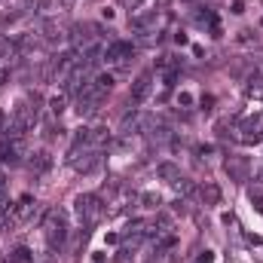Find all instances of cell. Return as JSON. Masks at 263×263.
I'll list each match as a JSON object with an SVG mask.
<instances>
[{
    "mask_svg": "<svg viewBox=\"0 0 263 263\" xmlns=\"http://www.w3.org/2000/svg\"><path fill=\"white\" fill-rule=\"evenodd\" d=\"M46 239L49 248H62L67 239V214L65 211H49L46 214Z\"/></svg>",
    "mask_w": 263,
    "mask_h": 263,
    "instance_id": "cell-1",
    "label": "cell"
},
{
    "mask_svg": "<svg viewBox=\"0 0 263 263\" xmlns=\"http://www.w3.org/2000/svg\"><path fill=\"white\" fill-rule=\"evenodd\" d=\"M77 217L83 220V223H92L101 211H104V205H101V199L92 196V193H86V196H77Z\"/></svg>",
    "mask_w": 263,
    "mask_h": 263,
    "instance_id": "cell-2",
    "label": "cell"
},
{
    "mask_svg": "<svg viewBox=\"0 0 263 263\" xmlns=\"http://www.w3.org/2000/svg\"><path fill=\"white\" fill-rule=\"evenodd\" d=\"M150 89H153V73H141V77L132 83V101H135V104L147 101V98H150Z\"/></svg>",
    "mask_w": 263,
    "mask_h": 263,
    "instance_id": "cell-3",
    "label": "cell"
},
{
    "mask_svg": "<svg viewBox=\"0 0 263 263\" xmlns=\"http://www.w3.org/2000/svg\"><path fill=\"white\" fill-rule=\"evenodd\" d=\"M239 132H242V141H245V144H257V141L263 138V120L260 117H251V120L242 123Z\"/></svg>",
    "mask_w": 263,
    "mask_h": 263,
    "instance_id": "cell-4",
    "label": "cell"
},
{
    "mask_svg": "<svg viewBox=\"0 0 263 263\" xmlns=\"http://www.w3.org/2000/svg\"><path fill=\"white\" fill-rule=\"evenodd\" d=\"M132 52H135V49H132V43L117 40V43H110V46L104 49V59H107V62H126Z\"/></svg>",
    "mask_w": 263,
    "mask_h": 263,
    "instance_id": "cell-5",
    "label": "cell"
},
{
    "mask_svg": "<svg viewBox=\"0 0 263 263\" xmlns=\"http://www.w3.org/2000/svg\"><path fill=\"white\" fill-rule=\"evenodd\" d=\"M98 162H101L98 150H86V153H83V159H80V156L73 159V168H77V172H95V168H98Z\"/></svg>",
    "mask_w": 263,
    "mask_h": 263,
    "instance_id": "cell-6",
    "label": "cell"
},
{
    "mask_svg": "<svg viewBox=\"0 0 263 263\" xmlns=\"http://www.w3.org/2000/svg\"><path fill=\"white\" fill-rule=\"evenodd\" d=\"M92 86H95L101 95H107V92L114 89V73H98V77L92 80Z\"/></svg>",
    "mask_w": 263,
    "mask_h": 263,
    "instance_id": "cell-7",
    "label": "cell"
},
{
    "mask_svg": "<svg viewBox=\"0 0 263 263\" xmlns=\"http://www.w3.org/2000/svg\"><path fill=\"white\" fill-rule=\"evenodd\" d=\"M156 175H159V178H165V181H172V184L181 178V172H178L172 162H159V165H156Z\"/></svg>",
    "mask_w": 263,
    "mask_h": 263,
    "instance_id": "cell-8",
    "label": "cell"
},
{
    "mask_svg": "<svg viewBox=\"0 0 263 263\" xmlns=\"http://www.w3.org/2000/svg\"><path fill=\"white\" fill-rule=\"evenodd\" d=\"M65 104H67V95H52V98H49V110H52L55 117L65 110Z\"/></svg>",
    "mask_w": 263,
    "mask_h": 263,
    "instance_id": "cell-9",
    "label": "cell"
},
{
    "mask_svg": "<svg viewBox=\"0 0 263 263\" xmlns=\"http://www.w3.org/2000/svg\"><path fill=\"white\" fill-rule=\"evenodd\" d=\"M31 168H37V172H46V168H49V156H46V153H37V156L31 159Z\"/></svg>",
    "mask_w": 263,
    "mask_h": 263,
    "instance_id": "cell-10",
    "label": "cell"
},
{
    "mask_svg": "<svg viewBox=\"0 0 263 263\" xmlns=\"http://www.w3.org/2000/svg\"><path fill=\"white\" fill-rule=\"evenodd\" d=\"M132 126H138V110H132V114L123 117V132H129Z\"/></svg>",
    "mask_w": 263,
    "mask_h": 263,
    "instance_id": "cell-11",
    "label": "cell"
},
{
    "mask_svg": "<svg viewBox=\"0 0 263 263\" xmlns=\"http://www.w3.org/2000/svg\"><path fill=\"white\" fill-rule=\"evenodd\" d=\"M141 202H144L147 208H156V205H159V196H156V193H144V196H141Z\"/></svg>",
    "mask_w": 263,
    "mask_h": 263,
    "instance_id": "cell-12",
    "label": "cell"
},
{
    "mask_svg": "<svg viewBox=\"0 0 263 263\" xmlns=\"http://www.w3.org/2000/svg\"><path fill=\"white\" fill-rule=\"evenodd\" d=\"M15 260H31V251H28V248H18V251H15Z\"/></svg>",
    "mask_w": 263,
    "mask_h": 263,
    "instance_id": "cell-13",
    "label": "cell"
},
{
    "mask_svg": "<svg viewBox=\"0 0 263 263\" xmlns=\"http://www.w3.org/2000/svg\"><path fill=\"white\" fill-rule=\"evenodd\" d=\"M233 12H236V15L245 12V0H233Z\"/></svg>",
    "mask_w": 263,
    "mask_h": 263,
    "instance_id": "cell-14",
    "label": "cell"
},
{
    "mask_svg": "<svg viewBox=\"0 0 263 263\" xmlns=\"http://www.w3.org/2000/svg\"><path fill=\"white\" fill-rule=\"evenodd\" d=\"M178 101H181V104H193V98H190V92H181V95H178Z\"/></svg>",
    "mask_w": 263,
    "mask_h": 263,
    "instance_id": "cell-15",
    "label": "cell"
},
{
    "mask_svg": "<svg viewBox=\"0 0 263 263\" xmlns=\"http://www.w3.org/2000/svg\"><path fill=\"white\" fill-rule=\"evenodd\" d=\"M6 77H9V73H6V70L0 67V83H6Z\"/></svg>",
    "mask_w": 263,
    "mask_h": 263,
    "instance_id": "cell-16",
    "label": "cell"
}]
</instances>
